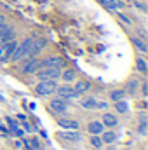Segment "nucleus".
<instances>
[{
	"mask_svg": "<svg viewBox=\"0 0 148 150\" xmlns=\"http://www.w3.org/2000/svg\"><path fill=\"white\" fill-rule=\"evenodd\" d=\"M33 37H35V35H30V37L25 38L21 44H18V45H16V49H14V52H12V56H11V59H12V61H21V59H26L28 51H30L32 42H33Z\"/></svg>",
	"mask_w": 148,
	"mask_h": 150,
	"instance_id": "f257e3e1",
	"label": "nucleus"
},
{
	"mask_svg": "<svg viewBox=\"0 0 148 150\" xmlns=\"http://www.w3.org/2000/svg\"><path fill=\"white\" fill-rule=\"evenodd\" d=\"M56 87H58L56 80H38V84L35 86V93L38 96H51L54 94Z\"/></svg>",
	"mask_w": 148,
	"mask_h": 150,
	"instance_id": "f03ea898",
	"label": "nucleus"
},
{
	"mask_svg": "<svg viewBox=\"0 0 148 150\" xmlns=\"http://www.w3.org/2000/svg\"><path fill=\"white\" fill-rule=\"evenodd\" d=\"M38 80H58L61 75V68H54V67H45L35 72Z\"/></svg>",
	"mask_w": 148,
	"mask_h": 150,
	"instance_id": "7ed1b4c3",
	"label": "nucleus"
},
{
	"mask_svg": "<svg viewBox=\"0 0 148 150\" xmlns=\"http://www.w3.org/2000/svg\"><path fill=\"white\" fill-rule=\"evenodd\" d=\"M54 93L58 94V98H61V100H66V101H68V100H75V98H78V94L73 91V87H72L70 84L58 86Z\"/></svg>",
	"mask_w": 148,
	"mask_h": 150,
	"instance_id": "20e7f679",
	"label": "nucleus"
},
{
	"mask_svg": "<svg viewBox=\"0 0 148 150\" xmlns=\"http://www.w3.org/2000/svg\"><path fill=\"white\" fill-rule=\"evenodd\" d=\"M16 45H18L16 38H12V40H9L7 44L0 45V63H5V61H9V59H11V56H12V52H14Z\"/></svg>",
	"mask_w": 148,
	"mask_h": 150,
	"instance_id": "39448f33",
	"label": "nucleus"
},
{
	"mask_svg": "<svg viewBox=\"0 0 148 150\" xmlns=\"http://www.w3.org/2000/svg\"><path fill=\"white\" fill-rule=\"evenodd\" d=\"M58 136H59V140H63V142H68V143H78V142H82V133H78L77 129H65V131H61V133H58Z\"/></svg>",
	"mask_w": 148,
	"mask_h": 150,
	"instance_id": "423d86ee",
	"label": "nucleus"
},
{
	"mask_svg": "<svg viewBox=\"0 0 148 150\" xmlns=\"http://www.w3.org/2000/svg\"><path fill=\"white\" fill-rule=\"evenodd\" d=\"M49 108H51L54 113H58V115H63V113L68 112V103H66V100L52 98V100L49 101Z\"/></svg>",
	"mask_w": 148,
	"mask_h": 150,
	"instance_id": "0eeeda50",
	"label": "nucleus"
},
{
	"mask_svg": "<svg viewBox=\"0 0 148 150\" xmlns=\"http://www.w3.org/2000/svg\"><path fill=\"white\" fill-rule=\"evenodd\" d=\"M23 74L25 75H35L37 70H40V59H38L37 56L35 58H26V61H25V65H23Z\"/></svg>",
	"mask_w": 148,
	"mask_h": 150,
	"instance_id": "6e6552de",
	"label": "nucleus"
},
{
	"mask_svg": "<svg viewBox=\"0 0 148 150\" xmlns=\"http://www.w3.org/2000/svg\"><path fill=\"white\" fill-rule=\"evenodd\" d=\"M45 67H54V68H63L65 67V61L58 56H47L44 59H40V68H45Z\"/></svg>",
	"mask_w": 148,
	"mask_h": 150,
	"instance_id": "1a4fd4ad",
	"label": "nucleus"
},
{
	"mask_svg": "<svg viewBox=\"0 0 148 150\" xmlns=\"http://www.w3.org/2000/svg\"><path fill=\"white\" fill-rule=\"evenodd\" d=\"M58 126L63 127V129H78V120L75 119H68V117H59L58 119Z\"/></svg>",
	"mask_w": 148,
	"mask_h": 150,
	"instance_id": "9d476101",
	"label": "nucleus"
},
{
	"mask_svg": "<svg viewBox=\"0 0 148 150\" xmlns=\"http://www.w3.org/2000/svg\"><path fill=\"white\" fill-rule=\"evenodd\" d=\"M101 124L105 126V127H115L117 124H118V119H117V115L115 113H103V117H101Z\"/></svg>",
	"mask_w": 148,
	"mask_h": 150,
	"instance_id": "9b49d317",
	"label": "nucleus"
},
{
	"mask_svg": "<svg viewBox=\"0 0 148 150\" xmlns=\"http://www.w3.org/2000/svg\"><path fill=\"white\" fill-rule=\"evenodd\" d=\"M59 79H63L65 84H72V82L77 80V72H75L73 68H65V70H61Z\"/></svg>",
	"mask_w": 148,
	"mask_h": 150,
	"instance_id": "f8f14e48",
	"label": "nucleus"
},
{
	"mask_svg": "<svg viewBox=\"0 0 148 150\" xmlns=\"http://www.w3.org/2000/svg\"><path fill=\"white\" fill-rule=\"evenodd\" d=\"M138 86H140V82H138V79H129V80L125 82V87H124V93H125V94H131V96H134V94L138 93Z\"/></svg>",
	"mask_w": 148,
	"mask_h": 150,
	"instance_id": "ddd939ff",
	"label": "nucleus"
},
{
	"mask_svg": "<svg viewBox=\"0 0 148 150\" xmlns=\"http://www.w3.org/2000/svg\"><path fill=\"white\" fill-rule=\"evenodd\" d=\"M131 42H132V45H134V47H136L141 54H147V52H148V45H147V42H145L143 38L132 35V37H131Z\"/></svg>",
	"mask_w": 148,
	"mask_h": 150,
	"instance_id": "4468645a",
	"label": "nucleus"
},
{
	"mask_svg": "<svg viewBox=\"0 0 148 150\" xmlns=\"http://www.w3.org/2000/svg\"><path fill=\"white\" fill-rule=\"evenodd\" d=\"M87 131L91 134H101L105 131V126L101 124V120H91L89 126H87Z\"/></svg>",
	"mask_w": 148,
	"mask_h": 150,
	"instance_id": "2eb2a0df",
	"label": "nucleus"
},
{
	"mask_svg": "<svg viewBox=\"0 0 148 150\" xmlns=\"http://www.w3.org/2000/svg\"><path fill=\"white\" fill-rule=\"evenodd\" d=\"M91 89V84L89 82H85V80H77L75 82V86H73V91L80 96V94H84V93H87Z\"/></svg>",
	"mask_w": 148,
	"mask_h": 150,
	"instance_id": "dca6fc26",
	"label": "nucleus"
},
{
	"mask_svg": "<svg viewBox=\"0 0 148 150\" xmlns=\"http://www.w3.org/2000/svg\"><path fill=\"white\" fill-rule=\"evenodd\" d=\"M96 103H98V100H96V98L87 96V98H84V100L80 101V107H82L84 110H96Z\"/></svg>",
	"mask_w": 148,
	"mask_h": 150,
	"instance_id": "f3484780",
	"label": "nucleus"
},
{
	"mask_svg": "<svg viewBox=\"0 0 148 150\" xmlns=\"http://www.w3.org/2000/svg\"><path fill=\"white\" fill-rule=\"evenodd\" d=\"M99 136H101L103 145H110V143H113L117 140V133H113V131H103Z\"/></svg>",
	"mask_w": 148,
	"mask_h": 150,
	"instance_id": "a211bd4d",
	"label": "nucleus"
},
{
	"mask_svg": "<svg viewBox=\"0 0 148 150\" xmlns=\"http://www.w3.org/2000/svg\"><path fill=\"white\" fill-rule=\"evenodd\" d=\"M98 4L103 9H106L108 12H117V2L115 0H98Z\"/></svg>",
	"mask_w": 148,
	"mask_h": 150,
	"instance_id": "6ab92c4d",
	"label": "nucleus"
},
{
	"mask_svg": "<svg viewBox=\"0 0 148 150\" xmlns=\"http://www.w3.org/2000/svg\"><path fill=\"white\" fill-rule=\"evenodd\" d=\"M115 110L118 113H127L129 112V103L125 100H120V101H115Z\"/></svg>",
	"mask_w": 148,
	"mask_h": 150,
	"instance_id": "aec40b11",
	"label": "nucleus"
},
{
	"mask_svg": "<svg viewBox=\"0 0 148 150\" xmlns=\"http://www.w3.org/2000/svg\"><path fill=\"white\" fill-rule=\"evenodd\" d=\"M110 98L113 101H120V100L125 98V93H124V89H113L110 93Z\"/></svg>",
	"mask_w": 148,
	"mask_h": 150,
	"instance_id": "412c9836",
	"label": "nucleus"
},
{
	"mask_svg": "<svg viewBox=\"0 0 148 150\" xmlns=\"http://www.w3.org/2000/svg\"><path fill=\"white\" fill-rule=\"evenodd\" d=\"M91 145L96 150H99L103 147V142H101V136L99 134H91Z\"/></svg>",
	"mask_w": 148,
	"mask_h": 150,
	"instance_id": "4be33fe9",
	"label": "nucleus"
},
{
	"mask_svg": "<svg viewBox=\"0 0 148 150\" xmlns=\"http://www.w3.org/2000/svg\"><path fill=\"white\" fill-rule=\"evenodd\" d=\"M136 68H138V72H141V74H147L148 67H147V61H145V58H138V59H136Z\"/></svg>",
	"mask_w": 148,
	"mask_h": 150,
	"instance_id": "5701e85b",
	"label": "nucleus"
},
{
	"mask_svg": "<svg viewBox=\"0 0 148 150\" xmlns=\"http://www.w3.org/2000/svg\"><path fill=\"white\" fill-rule=\"evenodd\" d=\"M117 18H118V21H120L122 25H125V26H131V25H132L131 18H129L127 14H124V12H117Z\"/></svg>",
	"mask_w": 148,
	"mask_h": 150,
	"instance_id": "b1692460",
	"label": "nucleus"
},
{
	"mask_svg": "<svg viewBox=\"0 0 148 150\" xmlns=\"http://www.w3.org/2000/svg\"><path fill=\"white\" fill-rule=\"evenodd\" d=\"M138 133H140L141 136H145V134H147V122H141V124H140V127H138Z\"/></svg>",
	"mask_w": 148,
	"mask_h": 150,
	"instance_id": "393cba45",
	"label": "nucleus"
},
{
	"mask_svg": "<svg viewBox=\"0 0 148 150\" xmlns=\"http://www.w3.org/2000/svg\"><path fill=\"white\" fill-rule=\"evenodd\" d=\"M96 108H98V110H106V108H108V103H106V101H98V103H96Z\"/></svg>",
	"mask_w": 148,
	"mask_h": 150,
	"instance_id": "a878e982",
	"label": "nucleus"
},
{
	"mask_svg": "<svg viewBox=\"0 0 148 150\" xmlns=\"http://www.w3.org/2000/svg\"><path fill=\"white\" fill-rule=\"evenodd\" d=\"M132 4H134V7H138V9H140L141 12H147V7H145V5H143L141 2H138V0H134Z\"/></svg>",
	"mask_w": 148,
	"mask_h": 150,
	"instance_id": "bb28decb",
	"label": "nucleus"
},
{
	"mask_svg": "<svg viewBox=\"0 0 148 150\" xmlns=\"http://www.w3.org/2000/svg\"><path fill=\"white\" fill-rule=\"evenodd\" d=\"M7 124H9V127H11L12 131H14V129H18V122H16V120H12V119H9V117H7Z\"/></svg>",
	"mask_w": 148,
	"mask_h": 150,
	"instance_id": "cd10ccee",
	"label": "nucleus"
},
{
	"mask_svg": "<svg viewBox=\"0 0 148 150\" xmlns=\"http://www.w3.org/2000/svg\"><path fill=\"white\" fill-rule=\"evenodd\" d=\"M12 133H14L16 136H21V138H23V134H25V131H23V129H19V127H18V129H14Z\"/></svg>",
	"mask_w": 148,
	"mask_h": 150,
	"instance_id": "c85d7f7f",
	"label": "nucleus"
},
{
	"mask_svg": "<svg viewBox=\"0 0 148 150\" xmlns=\"http://www.w3.org/2000/svg\"><path fill=\"white\" fill-rule=\"evenodd\" d=\"M138 33H140V35H136V37H140V38H143V40H147V32H145V30H140Z\"/></svg>",
	"mask_w": 148,
	"mask_h": 150,
	"instance_id": "c756f323",
	"label": "nucleus"
},
{
	"mask_svg": "<svg viewBox=\"0 0 148 150\" xmlns=\"http://www.w3.org/2000/svg\"><path fill=\"white\" fill-rule=\"evenodd\" d=\"M141 94H143V96H147L148 93H147V82H143V84H141Z\"/></svg>",
	"mask_w": 148,
	"mask_h": 150,
	"instance_id": "7c9ffc66",
	"label": "nucleus"
},
{
	"mask_svg": "<svg viewBox=\"0 0 148 150\" xmlns=\"http://www.w3.org/2000/svg\"><path fill=\"white\" fill-rule=\"evenodd\" d=\"M23 127H25L26 131H32V126H30V124H26V120H23Z\"/></svg>",
	"mask_w": 148,
	"mask_h": 150,
	"instance_id": "2f4dec72",
	"label": "nucleus"
},
{
	"mask_svg": "<svg viewBox=\"0 0 148 150\" xmlns=\"http://www.w3.org/2000/svg\"><path fill=\"white\" fill-rule=\"evenodd\" d=\"M32 147H33V149H38V142L35 140V138L32 140Z\"/></svg>",
	"mask_w": 148,
	"mask_h": 150,
	"instance_id": "473e14b6",
	"label": "nucleus"
},
{
	"mask_svg": "<svg viewBox=\"0 0 148 150\" xmlns=\"http://www.w3.org/2000/svg\"><path fill=\"white\" fill-rule=\"evenodd\" d=\"M18 120H21V122H23V120H26V117H25L23 113H19V115H18Z\"/></svg>",
	"mask_w": 148,
	"mask_h": 150,
	"instance_id": "72a5a7b5",
	"label": "nucleus"
},
{
	"mask_svg": "<svg viewBox=\"0 0 148 150\" xmlns=\"http://www.w3.org/2000/svg\"><path fill=\"white\" fill-rule=\"evenodd\" d=\"M5 21H7V19H5V16H4V14H0V25H2V23H5Z\"/></svg>",
	"mask_w": 148,
	"mask_h": 150,
	"instance_id": "f704fd0d",
	"label": "nucleus"
},
{
	"mask_svg": "<svg viewBox=\"0 0 148 150\" xmlns=\"http://www.w3.org/2000/svg\"><path fill=\"white\" fill-rule=\"evenodd\" d=\"M0 101H4V96H2V94H0Z\"/></svg>",
	"mask_w": 148,
	"mask_h": 150,
	"instance_id": "c9c22d12",
	"label": "nucleus"
}]
</instances>
